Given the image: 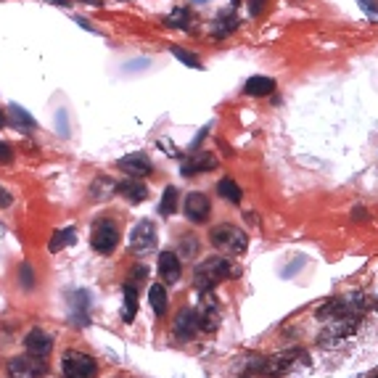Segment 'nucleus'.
<instances>
[{"mask_svg": "<svg viewBox=\"0 0 378 378\" xmlns=\"http://www.w3.org/2000/svg\"><path fill=\"white\" fill-rule=\"evenodd\" d=\"M230 275H233L230 259L214 254V257L201 259L196 267H193V288H196L198 294H209V291H214L223 281H227Z\"/></svg>", "mask_w": 378, "mask_h": 378, "instance_id": "obj_1", "label": "nucleus"}, {"mask_svg": "<svg viewBox=\"0 0 378 378\" xmlns=\"http://www.w3.org/2000/svg\"><path fill=\"white\" fill-rule=\"evenodd\" d=\"M209 243H212L217 252L230 254V257H238L249 249V236L243 233L238 225L233 223H223V225H214L209 233Z\"/></svg>", "mask_w": 378, "mask_h": 378, "instance_id": "obj_2", "label": "nucleus"}, {"mask_svg": "<svg viewBox=\"0 0 378 378\" xmlns=\"http://www.w3.org/2000/svg\"><path fill=\"white\" fill-rule=\"evenodd\" d=\"M360 328V315H341V318H333L325 323V328L320 331L318 344L325 349L341 347L347 339H352Z\"/></svg>", "mask_w": 378, "mask_h": 378, "instance_id": "obj_3", "label": "nucleus"}, {"mask_svg": "<svg viewBox=\"0 0 378 378\" xmlns=\"http://www.w3.org/2000/svg\"><path fill=\"white\" fill-rule=\"evenodd\" d=\"M120 225L114 223V220H108V217H98L91 227V246L98 252V254H104L108 257L117 246H120Z\"/></svg>", "mask_w": 378, "mask_h": 378, "instance_id": "obj_4", "label": "nucleus"}, {"mask_svg": "<svg viewBox=\"0 0 378 378\" xmlns=\"http://www.w3.org/2000/svg\"><path fill=\"white\" fill-rule=\"evenodd\" d=\"M61 376L64 378H95L98 376V363L95 357L77 352V349H66L61 355Z\"/></svg>", "mask_w": 378, "mask_h": 378, "instance_id": "obj_5", "label": "nucleus"}, {"mask_svg": "<svg viewBox=\"0 0 378 378\" xmlns=\"http://www.w3.org/2000/svg\"><path fill=\"white\" fill-rule=\"evenodd\" d=\"M127 246H130V252H133L135 257H146V254L156 252L159 236H156V225H153L151 220H140V223H135V227L130 230Z\"/></svg>", "mask_w": 378, "mask_h": 378, "instance_id": "obj_6", "label": "nucleus"}, {"mask_svg": "<svg viewBox=\"0 0 378 378\" xmlns=\"http://www.w3.org/2000/svg\"><path fill=\"white\" fill-rule=\"evenodd\" d=\"M8 378H43L48 376V363L43 357H32V355H19L14 360H8Z\"/></svg>", "mask_w": 378, "mask_h": 378, "instance_id": "obj_7", "label": "nucleus"}, {"mask_svg": "<svg viewBox=\"0 0 378 378\" xmlns=\"http://www.w3.org/2000/svg\"><path fill=\"white\" fill-rule=\"evenodd\" d=\"M182 214H185V220L188 223H193V225H204L207 220H209V214H212V201L207 193H201V191H191L185 201H182Z\"/></svg>", "mask_w": 378, "mask_h": 378, "instance_id": "obj_8", "label": "nucleus"}, {"mask_svg": "<svg viewBox=\"0 0 378 378\" xmlns=\"http://www.w3.org/2000/svg\"><path fill=\"white\" fill-rule=\"evenodd\" d=\"M217 164H220V159H217L212 151L193 149V151L188 153V159L182 162L180 172H182V178H193V175H207V172H214Z\"/></svg>", "mask_w": 378, "mask_h": 378, "instance_id": "obj_9", "label": "nucleus"}, {"mask_svg": "<svg viewBox=\"0 0 378 378\" xmlns=\"http://www.w3.org/2000/svg\"><path fill=\"white\" fill-rule=\"evenodd\" d=\"M198 333V312L193 307H180L172 320V336L178 341H191Z\"/></svg>", "mask_w": 378, "mask_h": 378, "instance_id": "obj_10", "label": "nucleus"}, {"mask_svg": "<svg viewBox=\"0 0 378 378\" xmlns=\"http://www.w3.org/2000/svg\"><path fill=\"white\" fill-rule=\"evenodd\" d=\"M196 312H198V331L214 333L220 328L223 312H220V307L214 302L212 291H209V294H201V310H196Z\"/></svg>", "mask_w": 378, "mask_h": 378, "instance_id": "obj_11", "label": "nucleus"}, {"mask_svg": "<svg viewBox=\"0 0 378 378\" xmlns=\"http://www.w3.org/2000/svg\"><path fill=\"white\" fill-rule=\"evenodd\" d=\"M156 272L164 286H175L182 278V259L178 257V252H162L156 259Z\"/></svg>", "mask_w": 378, "mask_h": 378, "instance_id": "obj_12", "label": "nucleus"}, {"mask_svg": "<svg viewBox=\"0 0 378 378\" xmlns=\"http://www.w3.org/2000/svg\"><path fill=\"white\" fill-rule=\"evenodd\" d=\"M117 167L127 178H149L153 172V162L149 159V153L143 151H133L127 153V156H122L120 162H117Z\"/></svg>", "mask_w": 378, "mask_h": 378, "instance_id": "obj_13", "label": "nucleus"}, {"mask_svg": "<svg viewBox=\"0 0 378 378\" xmlns=\"http://www.w3.org/2000/svg\"><path fill=\"white\" fill-rule=\"evenodd\" d=\"M24 349H27V355H32V357H43L46 360L48 355H50V349H53V336L46 333L43 328H32L24 336Z\"/></svg>", "mask_w": 378, "mask_h": 378, "instance_id": "obj_14", "label": "nucleus"}, {"mask_svg": "<svg viewBox=\"0 0 378 378\" xmlns=\"http://www.w3.org/2000/svg\"><path fill=\"white\" fill-rule=\"evenodd\" d=\"M117 193L130 204H140V201L149 198V188L140 178H127V180L117 182Z\"/></svg>", "mask_w": 378, "mask_h": 378, "instance_id": "obj_15", "label": "nucleus"}, {"mask_svg": "<svg viewBox=\"0 0 378 378\" xmlns=\"http://www.w3.org/2000/svg\"><path fill=\"white\" fill-rule=\"evenodd\" d=\"M69 307H72V318H75V325H88L91 323V294L85 288H79L72 294L69 299Z\"/></svg>", "mask_w": 378, "mask_h": 378, "instance_id": "obj_16", "label": "nucleus"}, {"mask_svg": "<svg viewBox=\"0 0 378 378\" xmlns=\"http://www.w3.org/2000/svg\"><path fill=\"white\" fill-rule=\"evenodd\" d=\"M238 14H236V8H225L223 14L214 19L212 24V37H217V40H223V37H227V35H233V32L238 30Z\"/></svg>", "mask_w": 378, "mask_h": 378, "instance_id": "obj_17", "label": "nucleus"}, {"mask_svg": "<svg viewBox=\"0 0 378 378\" xmlns=\"http://www.w3.org/2000/svg\"><path fill=\"white\" fill-rule=\"evenodd\" d=\"M278 85L272 77H265V75H257V77H249L246 85H243V95L249 98H265V95H272Z\"/></svg>", "mask_w": 378, "mask_h": 378, "instance_id": "obj_18", "label": "nucleus"}, {"mask_svg": "<svg viewBox=\"0 0 378 378\" xmlns=\"http://www.w3.org/2000/svg\"><path fill=\"white\" fill-rule=\"evenodd\" d=\"M122 320L130 325L138 315V286L135 283H130V281H124V286H122Z\"/></svg>", "mask_w": 378, "mask_h": 378, "instance_id": "obj_19", "label": "nucleus"}, {"mask_svg": "<svg viewBox=\"0 0 378 378\" xmlns=\"http://www.w3.org/2000/svg\"><path fill=\"white\" fill-rule=\"evenodd\" d=\"M149 304H151V310H153V315H156V318H164L167 315L169 296H167V286L162 283V281L149 286Z\"/></svg>", "mask_w": 378, "mask_h": 378, "instance_id": "obj_20", "label": "nucleus"}, {"mask_svg": "<svg viewBox=\"0 0 378 378\" xmlns=\"http://www.w3.org/2000/svg\"><path fill=\"white\" fill-rule=\"evenodd\" d=\"M117 193V180H111L108 175H98L91 182V198L93 201H106Z\"/></svg>", "mask_w": 378, "mask_h": 378, "instance_id": "obj_21", "label": "nucleus"}, {"mask_svg": "<svg viewBox=\"0 0 378 378\" xmlns=\"http://www.w3.org/2000/svg\"><path fill=\"white\" fill-rule=\"evenodd\" d=\"M77 241V230L75 227H64V230H56L53 236H50V241H48V252L50 254H56L61 249H66V246H72Z\"/></svg>", "mask_w": 378, "mask_h": 378, "instance_id": "obj_22", "label": "nucleus"}, {"mask_svg": "<svg viewBox=\"0 0 378 378\" xmlns=\"http://www.w3.org/2000/svg\"><path fill=\"white\" fill-rule=\"evenodd\" d=\"M217 196L230 201V204H241L243 191H241V185L233 180V178H223V180L217 182Z\"/></svg>", "mask_w": 378, "mask_h": 378, "instance_id": "obj_23", "label": "nucleus"}, {"mask_svg": "<svg viewBox=\"0 0 378 378\" xmlns=\"http://www.w3.org/2000/svg\"><path fill=\"white\" fill-rule=\"evenodd\" d=\"M198 249H201V243L193 233H180V238H178V257L180 259H193L198 257Z\"/></svg>", "mask_w": 378, "mask_h": 378, "instance_id": "obj_24", "label": "nucleus"}, {"mask_svg": "<svg viewBox=\"0 0 378 378\" xmlns=\"http://www.w3.org/2000/svg\"><path fill=\"white\" fill-rule=\"evenodd\" d=\"M178 204H180V191H178L175 185H167L164 193H162V201H159V214H162V217L175 214Z\"/></svg>", "mask_w": 378, "mask_h": 378, "instance_id": "obj_25", "label": "nucleus"}, {"mask_svg": "<svg viewBox=\"0 0 378 378\" xmlns=\"http://www.w3.org/2000/svg\"><path fill=\"white\" fill-rule=\"evenodd\" d=\"M8 114H11V122H14V127H16V130H21V133H24V130L30 133V130H35V127H37V122L32 120L30 111H24V108L16 106V104H11V106H8Z\"/></svg>", "mask_w": 378, "mask_h": 378, "instance_id": "obj_26", "label": "nucleus"}, {"mask_svg": "<svg viewBox=\"0 0 378 378\" xmlns=\"http://www.w3.org/2000/svg\"><path fill=\"white\" fill-rule=\"evenodd\" d=\"M164 27H172V30H185L191 32V14H188V8H175L169 16H164Z\"/></svg>", "mask_w": 378, "mask_h": 378, "instance_id": "obj_27", "label": "nucleus"}, {"mask_svg": "<svg viewBox=\"0 0 378 378\" xmlns=\"http://www.w3.org/2000/svg\"><path fill=\"white\" fill-rule=\"evenodd\" d=\"M169 53H172L175 59H180L185 66H191V69H204V66H201V59H198V56H193L191 50H185V48L169 46Z\"/></svg>", "mask_w": 378, "mask_h": 378, "instance_id": "obj_28", "label": "nucleus"}, {"mask_svg": "<svg viewBox=\"0 0 378 378\" xmlns=\"http://www.w3.org/2000/svg\"><path fill=\"white\" fill-rule=\"evenodd\" d=\"M19 286L32 291V288L37 286V281H35V270H32L30 262H24V265H19Z\"/></svg>", "mask_w": 378, "mask_h": 378, "instance_id": "obj_29", "label": "nucleus"}, {"mask_svg": "<svg viewBox=\"0 0 378 378\" xmlns=\"http://www.w3.org/2000/svg\"><path fill=\"white\" fill-rule=\"evenodd\" d=\"M146 278H149V267H146V265H135V267L130 270V275H127V281L135 283L138 288L146 283Z\"/></svg>", "mask_w": 378, "mask_h": 378, "instance_id": "obj_30", "label": "nucleus"}, {"mask_svg": "<svg viewBox=\"0 0 378 378\" xmlns=\"http://www.w3.org/2000/svg\"><path fill=\"white\" fill-rule=\"evenodd\" d=\"M360 3V8L365 11V16L373 21V24H378V0H357Z\"/></svg>", "mask_w": 378, "mask_h": 378, "instance_id": "obj_31", "label": "nucleus"}, {"mask_svg": "<svg viewBox=\"0 0 378 378\" xmlns=\"http://www.w3.org/2000/svg\"><path fill=\"white\" fill-rule=\"evenodd\" d=\"M11 162H14V149H11V143L0 140V164H11Z\"/></svg>", "mask_w": 378, "mask_h": 378, "instance_id": "obj_32", "label": "nucleus"}, {"mask_svg": "<svg viewBox=\"0 0 378 378\" xmlns=\"http://www.w3.org/2000/svg\"><path fill=\"white\" fill-rule=\"evenodd\" d=\"M370 220V212L365 207H355L352 209V223H368Z\"/></svg>", "mask_w": 378, "mask_h": 378, "instance_id": "obj_33", "label": "nucleus"}, {"mask_svg": "<svg viewBox=\"0 0 378 378\" xmlns=\"http://www.w3.org/2000/svg\"><path fill=\"white\" fill-rule=\"evenodd\" d=\"M11 201H14V196L8 193V188H3V185H0V209L11 207Z\"/></svg>", "mask_w": 378, "mask_h": 378, "instance_id": "obj_34", "label": "nucleus"}, {"mask_svg": "<svg viewBox=\"0 0 378 378\" xmlns=\"http://www.w3.org/2000/svg\"><path fill=\"white\" fill-rule=\"evenodd\" d=\"M262 3H265V0H249V11L257 16L259 11H262Z\"/></svg>", "mask_w": 378, "mask_h": 378, "instance_id": "obj_35", "label": "nucleus"}, {"mask_svg": "<svg viewBox=\"0 0 378 378\" xmlns=\"http://www.w3.org/2000/svg\"><path fill=\"white\" fill-rule=\"evenodd\" d=\"M50 3H56V6H72L69 0H50Z\"/></svg>", "mask_w": 378, "mask_h": 378, "instance_id": "obj_36", "label": "nucleus"}, {"mask_svg": "<svg viewBox=\"0 0 378 378\" xmlns=\"http://www.w3.org/2000/svg\"><path fill=\"white\" fill-rule=\"evenodd\" d=\"M191 3H193V6H201V3H207V0H191Z\"/></svg>", "mask_w": 378, "mask_h": 378, "instance_id": "obj_37", "label": "nucleus"}, {"mask_svg": "<svg viewBox=\"0 0 378 378\" xmlns=\"http://www.w3.org/2000/svg\"><path fill=\"white\" fill-rule=\"evenodd\" d=\"M3 124H6V117H3V111H0V127H3Z\"/></svg>", "mask_w": 378, "mask_h": 378, "instance_id": "obj_38", "label": "nucleus"}, {"mask_svg": "<svg viewBox=\"0 0 378 378\" xmlns=\"http://www.w3.org/2000/svg\"><path fill=\"white\" fill-rule=\"evenodd\" d=\"M376 378H378V373H376Z\"/></svg>", "mask_w": 378, "mask_h": 378, "instance_id": "obj_39", "label": "nucleus"}, {"mask_svg": "<svg viewBox=\"0 0 378 378\" xmlns=\"http://www.w3.org/2000/svg\"><path fill=\"white\" fill-rule=\"evenodd\" d=\"M246 378H249V376H246Z\"/></svg>", "mask_w": 378, "mask_h": 378, "instance_id": "obj_40", "label": "nucleus"}]
</instances>
